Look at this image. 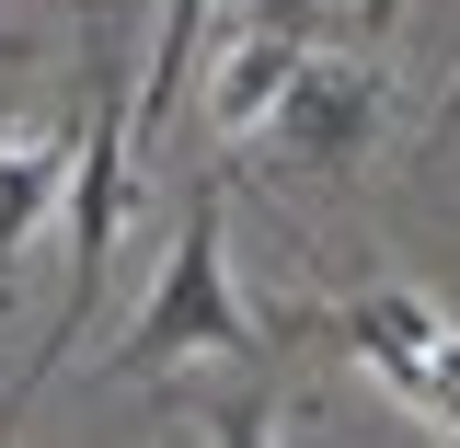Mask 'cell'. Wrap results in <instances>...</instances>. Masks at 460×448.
I'll use <instances>...</instances> for the list:
<instances>
[{
  "label": "cell",
  "mask_w": 460,
  "mask_h": 448,
  "mask_svg": "<svg viewBox=\"0 0 460 448\" xmlns=\"http://www.w3.org/2000/svg\"><path fill=\"white\" fill-rule=\"evenodd\" d=\"M184 356H265V322L242 311V287H230V219H219V184H196V207H184V230H172L162 277H150V299H138V322L115 334L104 380H162V368H184Z\"/></svg>",
  "instance_id": "cell-1"
},
{
  "label": "cell",
  "mask_w": 460,
  "mask_h": 448,
  "mask_svg": "<svg viewBox=\"0 0 460 448\" xmlns=\"http://www.w3.org/2000/svg\"><path fill=\"white\" fill-rule=\"evenodd\" d=\"M334 334L357 345V368H368L426 437L460 448V322L438 299H414V287H357V299H334Z\"/></svg>",
  "instance_id": "cell-2"
},
{
  "label": "cell",
  "mask_w": 460,
  "mask_h": 448,
  "mask_svg": "<svg viewBox=\"0 0 460 448\" xmlns=\"http://www.w3.org/2000/svg\"><path fill=\"white\" fill-rule=\"evenodd\" d=\"M368 138H380V69L345 47H311L299 81L277 92V115H265V150L288 172H345V162H368Z\"/></svg>",
  "instance_id": "cell-3"
},
{
  "label": "cell",
  "mask_w": 460,
  "mask_h": 448,
  "mask_svg": "<svg viewBox=\"0 0 460 448\" xmlns=\"http://www.w3.org/2000/svg\"><path fill=\"white\" fill-rule=\"evenodd\" d=\"M311 47H323V35H311L299 12L265 23V35H230V57L208 69V115H219L230 138H265V115H277V92L299 81V57H311Z\"/></svg>",
  "instance_id": "cell-4"
},
{
  "label": "cell",
  "mask_w": 460,
  "mask_h": 448,
  "mask_svg": "<svg viewBox=\"0 0 460 448\" xmlns=\"http://www.w3.org/2000/svg\"><path fill=\"white\" fill-rule=\"evenodd\" d=\"M69 172H81V138H69V127H58V138H12V127H0V277H12V253L69 207Z\"/></svg>",
  "instance_id": "cell-5"
},
{
  "label": "cell",
  "mask_w": 460,
  "mask_h": 448,
  "mask_svg": "<svg viewBox=\"0 0 460 448\" xmlns=\"http://www.w3.org/2000/svg\"><path fill=\"white\" fill-rule=\"evenodd\" d=\"M208 12H219V0H162V23H150V69H138V92H127V150L172 127L184 69H196V47H208Z\"/></svg>",
  "instance_id": "cell-6"
},
{
  "label": "cell",
  "mask_w": 460,
  "mask_h": 448,
  "mask_svg": "<svg viewBox=\"0 0 460 448\" xmlns=\"http://www.w3.org/2000/svg\"><path fill=\"white\" fill-rule=\"evenodd\" d=\"M208 448H277V402H265V391L208 402Z\"/></svg>",
  "instance_id": "cell-7"
},
{
  "label": "cell",
  "mask_w": 460,
  "mask_h": 448,
  "mask_svg": "<svg viewBox=\"0 0 460 448\" xmlns=\"http://www.w3.org/2000/svg\"><path fill=\"white\" fill-rule=\"evenodd\" d=\"M357 23H368V35H392V23H402V0H357Z\"/></svg>",
  "instance_id": "cell-8"
},
{
  "label": "cell",
  "mask_w": 460,
  "mask_h": 448,
  "mask_svg": "<svg viewBox=\"0 0 460 448\" xmlns=\"http://www.w3.org/2000/svg\"><path fill=\"white\" fill-rule=\"evenodd\" d=\"M449 127H460V69H449V92H438V138H449Z\"/></svg>",
  "instance_id": "cell-9"
}]
</instances>
